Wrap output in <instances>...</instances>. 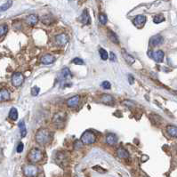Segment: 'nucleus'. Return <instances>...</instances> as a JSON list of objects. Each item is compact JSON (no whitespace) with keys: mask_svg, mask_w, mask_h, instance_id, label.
<instances>
[{"mask_svg":"<svg viewBox=\"0 0 177 177\" xmlns=\"http://www.w3.org/2000/svg\"><path fill=\"white\" fill-rule=\"evenodd\" d=\"M40 61L43 64L45 65H49V64H52L53 62H54L55 61V57L52 54H45L43 55L40 59Z\"/></svg>","mask_w":177,"mask_h":177,"instance_id":"ddd939ff","label":"nucleus"},{"mask_svg":"<svg viewBox=\"0 0 177 177\" xmlns=\"http://www.w3.org/2000/svg\"><path fill=\"white\" fill-rule=\"evenodd\" d=\"M99 21H100L101 24L105 25L107 23V21H108V17H107L106 14H104V13H100L99 14Z\"/></svg>","mask_w":177,"mask_h":177,"instance_id":"c85d7f7f","label":"nucleus"},{"mask_svg":"<svg viewBox=\"0 0 177 177\" xmlns=\"http://www.w3.org/2000/svg\"><path fill=\"white\" fill-rule=\"evenodd\" d=\"M95 141H96V136H95L94 133L90 130L84 132V134L81 136V142L86 145H91L94 143Z\"/></svg>","mask_w":177,"mask_h":177,"instance_id":"7ed1b4c3","label":"nucleus"},{"mask_svg":"<svg viewBox=\"0 0 177 177\" xmlns=\"http://www.w3.org/2000/svg\"><path fill=\"white\" fill-rule=\"evenodd\" d=\"M117 156L120 158H128L130 155L126 149H124L123 147H120V148L117 150Z\"/></svg>","mask_w":177,"mask_h":177,"instance_id":"a211bd4d","label":"nucleus"},{"mask_svg":"<svg viewBox=\"0 0 177 177\" xmlns=\"http://www.w3.org/2000/svg\"><path fill=\"white\" fill-rule=\"evenodd\" d=\"M164 42V38L161 35H155L150 40V44L151 46H158L162 45Z\"/></svg>","mask_w":177,"mask_h":177,"instance_id":"9d476101","label":"nucleus"},{"mask_svg":"<svg viewBox=\"0 0 177 177\" xmlns=\"http://www.w3.org/2000/svg\"><path fill=\"white\" fill-rule=\"evenodd\" d=\"M165 21V17L163 16V14H158V15H156L153 19L154 23H156V24L161 23L162 21Z\"/></svg>","mask_w":177,"mask_h":177,"instance_id":"cd10ccee","label":"nucleus"},{"mask_svg":"<svg viewBox=\"0 0 177 177\" xmlns=\"http://www.w3.org/2000/svg\"><path fill=\"white\" fill-rule=\"evenodd\" d=\"M117 142V137L115 134H108L106 135V143L108 145L113 146Z\"/></svg>","mask_w":177,"mask_h":177,"instance_id":"dca6fc26","label":"nucleus"},{"mask_svg":"<svg viewBox=\"0 0 177 177\" xmlns=\"http://www.w3.org/2000/svg\"><path fill=\"white\" fill-rule=\"evenodd\" d=\"M10 99V92L7 89L0 90V101H6Z\"/></svg>","mask_w":177,"mask_h":177,"instance_id":"412c9836","label":"nucleus"},{"mask_svg":"<svg viewBox=\"0 0 177 177\" xmlns=\"http://www.w3.org/2000/svg\"><path fill=\"white\" fill-rule=\"evenodd\" d=\"M133 23L137 28H143L146 23V17L144 15H138L134 19Z\"/></svg>","mask_w":177,"mask_h":177,"instance_id":"f8f14e48","label":"nucleus"},{"mask_svg":"<svg viewBox=\"0 0 177 177\" xmlns=\"http://www.w3.org/2000/svg\"><path fill=\"white\" fill-rule=\"evenodd\" d=\"M101 87L103 88V89H110V87H111V85H110V83L109 82V81H103V82L101 83Z\"/></svg>","mask_w":177,"mask_h":177,"instance_id":"7c9ffc66","label":"nucleus"},{"mask_svg":"<svg viewBox=\"0 0 177 177\" xmlns=\"http://www.w3.org/2000/svg\"><path fill=\"white\" fill-rule=\"evenodd\" d=\"M68 42H69V38H68V36L64 33L59 34L55 36V43L58 46H64L67 45Z\"/></svg>","mask_w":177,"mask_h":177,"instance_id":"6e6552de","label":"nucleus"},{"mask_svg":"<svg viewBox=\"0 0 177 177\" xmlns=\"http://www.w3.org/2000/svg\"><path fill=\"white\" fill-rule=\"evenodd\" d=\"M9 119H11L12 120L15 121L18 119V110L15 108H12L9 111Z\"/></svg>","mask_w":177,"mask_h":177,"instance_id":"b1692460","label":"nucleus"},{"mask_svg":"<svg viewBox=\"0 0 177 177\" xmlns=\"http://www.w3.org/2000/svg\"><path fill=\"white\" fill-rule=\"evenodd\" d=\"M128 79H129V83L130 84H134V82H135V79H134V78H133V76L132 75H129L128 76Z\"/></svg>","mask_w":177,"mask_h":177,"instance_id":"c9c22d12","label":"nucleus"},{"mask_svg":"<svg viewBox=\"0 0 177 177\" xmlns=\"http://www.w3.org/2000/svg\"><path fill=\"white\" fill-rule=\"evenodd\" d=\"M12 5H13V0H7V1L3 5L0 6V13H3V12H5L6 10H8L12 6Z\"/></svg>","mask_w":177,"mask_h":177,"instance_id":"393cba45","label":"nucleus"},{"mask_svg":"<svg viewBox=\"0 0 177 177\" xmlns=\"http://www.w3.org/2000/svg\"><path fill=\"white\" fill-rule=\"evenodd\" d=\"M80 101V96L79 95H75V96H72L70 99L66 101V104L70 108H76Z\"/></svg>","mask_w":177,"mask_h":177,"instance_id":"1a4fd4ad","label":"nucleus"},{"mask_svg":"<svg viewBox=\"0 0 177 177\" xmlns=\"http://www.w3.org/2000/svg\"><path fill=\"white\" fill-rule=\"evenodd\" d=\"M80 21H81V23L85 25H88L91 23V18L87 10L83 11L82 14H81V17H80Z\"/></svg>","mask_w":177,"mask_h":177,"instance_id":"4468645a","label":"nucleus"},{"mask_svg":"<svg viewBox=\"0 0 177 177\" xmlns=\"http://www.w3.org/2000/svg\"><path fill=\"white\" fill-rule=\"evenodd\" d=\"M7 30H8V27H7L6 24L0 25V36H5L7 33Z\"/></svg>","mask_w":177,"mask_h":177,"instance_id":"c756f323","label":"nucleus"},{"mask_svg":"<svg viewBox=\"0 0 177 177\" xmlns=\"http://www.w3.org/2000/svg\"><path fill=\"white\" fill-rule=\"evenodd\" d=\"M72 62L74 63V64H77V65H83L84 64V62H83V60L82 59H80V58H74L73 59V61H72Z\"/></svg>","mask_w":177,"mask_h":177,"instance_id":"473e14b6","label":"nucleus"},{"mask_svg":"<svg viewBox=\"0 0 177 177\" xmlns=\"http://www.w3.org/2000/svg\"><path fill=\"white\" fill-rule=\"evenodd\" d=\"M55 161L58 165H60L62 166L67 165V155H66L65 152H62V151H58L55 154Z\"/></svg>","mask_w":177,"mask_h":177,"instance_id":"0eeeda50","label":"nucleus"},{"mask_svg":"<svg viewBox=\"0 0 177 177\" xmlns=\"http://www.w3.org/2000/svg\"><path fill=\"white\" fill-rule=\"evenodd\" d=\"M26 23L29 25H30V26L36 25V23H38V15H36V14H30V15L27 16V18H26Z\"/></svg>","mask_w":177,"mask_h":177,"instance_id":"f3484780","label":"nucleus"},{"mask_svg":"<svg viewBox=\"0 0 177 177\" xmlns=\"http://www.w3.org/2000/svg\"><path fill=\"white\" fill-rule=\"evenodd\" d=\"M18 126L20 127V131H21V136L23 138L25 137L26 135H27V129H26V126H25L24 121H21Z\"/></svg>","mask_w":177,"mask_h":177,"instance_id":"a878e982","label":"nucleus"},{"mask_svg":"<svg viewBox=\"0 0 177 177\" xmlns=\"http://www.w3.org/2000/svg\"><path fill=\"white\" fill-rule=\"evenodd\" d=\"M43 157H44L43 152L38 148H33L30 151H29V153L28 155V158L31 163H38V162H39L43 159Z\"/></svg>","mask_w":177,"mask_h":177,"instance_id":"f03ea898","label":"nucleus"},{"mask_svg":"<svg viewBox=\"0 0 177 177\" xmlns=\"http://www.w3.org/2000/svg\"><path fill=\"white\" fill-rule=\"evenodd\" d=\"M101 101L102 103H104V104H108V105H111L113 104L114 102V98L111 96V95L109 94H103L101 98Z\"/></svg>","mask_w":177,"mask_h":177,"instance_id":"6ab92c4d","label":"nucleus"},{"mask_svg":"<svg viewBox=\"0 0 177 177\" xmlns=\"http://www.w3.org/2000/svg\"><path fill=\"white\" fill-rule=\"evenodd\" d=\"M164 56H165V54L164 52L162 50H158V51H155L151 54V57L153 58V60L157 62H162L164 60Z\"/></svg>","mask_w":177,"mask_h":177,"instance_id":"9b49d317","label":"nucleus"},{"mask_svg":"<svg viewBox=\"0 0 177 177\" xmlns=\"http://www.w3.org/2000/svg\"><path fill=\"white\" fill-rule=\"evenodd\" d=\"M52 140V134L47 129H39L36 134V141L40 145H46Z\"/></svg>","mask_w":177,"mask_h":177,"instance_id":"f257e3e1","label":"nucleus"},{"mask_svg":"<svg viewBox=\"0 0 177 177\" xmlns=\"http://www.w3.org/2000/svg\"><path fill=\"white\" fill-rule=\"evenodd\" d=\"M108 36H109V40L111 41L112 43L114 44H119V38H117V36L116 35V33H114L113 31L111 30H109L108 31Z\"/></svg>","mask_w":177,"mask_h":177,"instance_id":"5701e85b","label":"nucleus"},{"mask_svg":"<svg viewBox=\"0 0 177 177\" xmlns=\"http://www.w3.org/2000/svg\"><path fill=\"white\" fill-rule=\"evenodd\" d=\"M23 148H24L23 143H19V144H18V146H17V148H16L17 152H18V153H21V151L23 150Z\"/></svg>","mask_w":177,"mask_h":177,"instance_id":"72a5a7b5","label":"nucleus"},{"mask_svg":"<svg viewBox=\"0 0 177 177\" xmlns=\"http://www.w3.org/2000/svg\"><path fill=\"white\" fill-rule=\"evenodd\" d=\"M122 55L125 59V61H126L128 64H133L135 62V59L133 57L132 55H130L127 52H126L125 50H122Z\"/></svg>","mask_w":177,"mask_h":177,"instance_id":"4be33fe9","label":"nucleus"},{"mask_svg":"<svg viewBox=\"0 0 177 177\" xmlns=\"http://www.w3.org/2000/svg\"><path fill=\"white\" fill-rule=\"evenodd\" d=\"M24 81V76L21 74L20 72H16L12 76V84L13 85V86L15 87H19L23 85Z\"/></svg>","mask_w":177,"mask_h":177,"instance_id":"39448f33","label":"nucleus"},{"mask_svg":"<svg viewBox=\"0 0 177 177\" xmlns=\"http://www.w3.org/2000/svg\"><path fill=\"white\" fill-rule=\"evenodd\" d=\"M164 1H167V0H164Z\"/></svg>","mask_w":177,"mask_h":177,"instance_id":"e433bc0d","label":"nucleus"},{"mask_svg":"<svg viewBox=\"0 0 177 177\" xmlns=\"http://www.w3.org/2000/svg\"><path fill=\"white\" fill-rule=\"evenodd\" d=\"M65 114L64 113H62V112H59V113H56L54 117H53V122L54 124L57 127H63V125L65 123Z\"/></svg>","mask_w":177,"mask_h":177,"instance_id":"423d86ee","label":"nucleus"},{"mask_svg":"<svg viewBox=\"0 0 177 177\" xmlns=\"http://www.w3.org/2000/svg\"><path fill=\"white\" fill-rule=\"evenodd\" d=\"M23 174L26 177H36L38 174V168L34 165H27L23 167Z\"/></svg>","mask_w":177,"mask_h":177,"instance_id":"20e7f679","label":"nucleus"},{"mask_svg":"<svg viewBox=\"0 0 177 177\" xmlns=\"http://www.w3.org/2000/svg\"><path fill=\"white\" fill-rule=\"evenodd\" d=\"M39 87L38 86H34L32 87V89H31V94H32V96H36L38 93H39Z\"/></svg>","mask_w":177,"mask_h":177,"instance_id":"2f4dec72","label":"nucleus"},{"mask_svg":"<svg viewBox=\"0 0 177 177\" xmlns=\"http://www.w3.org/2000/svg\"><path fill=\"white\" fill-rule=\"evenodd\" d=\"M109 60L111 62H116V60H117V56L113 52H110L109 53Z\"/></svg>","mask_w":177,"mask_h":177,"instance_id":"f704fd0d","label":"nucleus"},{"mask_svg":"<svg viewBox=\"0 0 177 177\" xmlns=\"http://www.w3.org/2000/svg\"><path fill=\"white\" fill-rule=\"evenodd\" d=\"M166 132L171 137L177 138V127L169 125V126L166 127Z\"/></svg>","mask_w":177,"mask_h":177,"instance_id":"aec40b11","label":"nucleus"},{"mask_svg":"<svg viewBox=\"0 0 177 177\" xmlns=\"http://www.w3.org/2000/svg\"><path fill=\"white\" fill-rule=\"evenodd\" d=\"M71 78H72V74H71L70 70L68 68L62 69V70L61 71V79H62V81H64V82L66 81V82H67V81L69 79H70Z\"/></svg>","mask_w":177,"mask_h":177,"instance_id":"2eb2a0df","label":"nucleus"},{"mask_svg":"<svg viewBox=\"0 0 177 177\" xmlns=\"http://www.w3.org/2000/svg\"><path fill=\"white\" fill-rule=\"evenodd\" d=\"M99 54H100V56L101 58V60L103 61H106L107 59L109 58V54H108V52L104 49V48H101L99 50Z\"/></svg>","mask_w":177,"mask_h":177,"instance_id":"bb28decb","label":"nucleus"}]
</instances>
